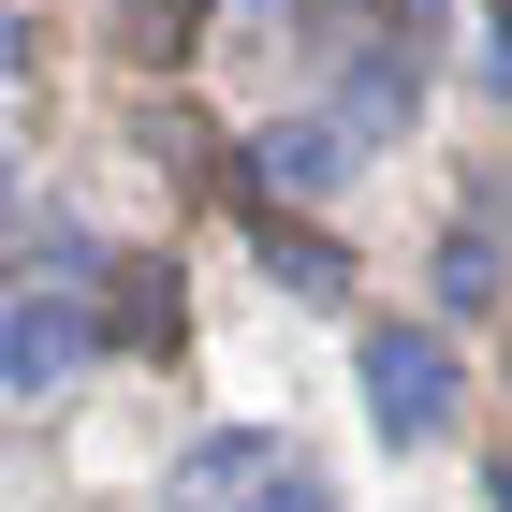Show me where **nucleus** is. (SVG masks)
Masks as SVG:
<instances>
[{"label":"nucleus","instance_id":"nucleus-1","mask_svg":"<svg viewBox=\"0 0 512 512\" xmlns=\"http://www.w3.org/2000/svg\"><path fill=\"white\" fill-rule=\"evenodd\" d=\"M88 278H103V249H74V235H59V264H44L30 293H0V395H59L88 352H103Z\"/></svg>","mask_w":512,"mask_h":512},{"label":"nucleus","instance_id":"nucleus-2","mask_svg":"<svg viewBox=\"0 0 512 512\" xmlns=\"http://www.w3.org/2000/svg\"><path fill=\"white\" fill-rule=\"evenodd\" d=\"M366 410H381V439H439L454 425V352L410 337V322H381L366 337Z\"/></svg>","mask_w":512,"mask_h":512},{"label":"nucleus","instance_id":"nucleus-3","mask_svg":"<svg viewBox=\"0 0 512 512\" xmlns=\"http://www.w3.org/2000/svg\"><path fill=\"white\" fill-rule=\"evenodd\" d=\"M366 132L352 118H278L264 147H249V176H278V191H322V176H337V161H352Z\"/></svg>","mask_w":512,"mask_h":512},{"label":"nucleus","instance_id":"nucleus-4","mask_svg":"<svg viewBox=\"0 0 512 512\" xmlns=\"http://www.w3.org/2000/svg\"><path fill=\"white\" fill-rule=\"evenodd\" d=\"M264 469H278V439H205L191 469H176V512H220L235 483H264Z\"/></svg>","mask_w":512,"mask_h":512},{"label":"nucleus","instance_id":"nucleus-5","mask_svg":"<svg viewBox=\"0 0 512 512\" xmlns=\"http://www.w3.org/2000/svg\"><path fill=\"white\" fill-rule=\"evenodd\" d=\"M176 337V264H132L118 278V352H161Z\"/></svg>","mask_w":512,"mask_h":512},{"label":"nucleus","instance_id":"nucleus-6","mask_svg":"<svg viewBox=\"0 0 512 512\" xmlns=\"http://www.w3.org/2000/svg\"><path fill=\"white\" fill-rule=\"evenodd\" d=\"M220 512H337V498H322V469H308V454H278V469H264V483H235Z\"/></svg>","mask_w":512,"mask_h":512},{"label":"nucleus","instance_id":"nucleus-7","mask_svg":"<svg viewBox=\"0 0 512 512\" xmlns=\"http://www.w3.org/2000/svg\"><path fill=\"white\" fill-rule=\"evenodd\" d=\"M439 293H454V308H483V293H498V235H483V220L439 249Z\"/></svg>","mask_w":512,"mask_h":512},{"label":"nucleus","instance_id":"nucleus-8","mask_svg":"<svg viewBox=\"0 0 512 512\" xmlns=\"http://www.w3.org/2000/svg\"><path fill=\"white\" fill-rule=\"evenodd\" d=\"M132 44H147V59H161V44H191V0H132Z\"/></svg>","mask_w":512,"mask_h":512},{"label":"nucleus","instance_id":"nucleus-9","mask_svg":"<svg viewBox=\"0 0 512 512\" xmlns=\"http://www.w3.org/2000/svg\"><path fill=\"white\" fill-rule=\"evenodd\" d=\"M0 74H15V15H0Z\"/></svg>","mask_w":512,"mask_h":512},{"label":"nucleus","instance_id":"nucleus-10","mask_svg":"<svg viewBox=\"0 0 512 512\" xmlns=\"http://www.w3.org/2000/svg\"><path fill=\"white\" fill-rule=\"evenodd\" d=\"M235 15H278V0H235Z\"/></svg>","mask_w":512,"mask_h":512},{"label":"nucleus","instance_id":"nucleus-11","mask_svg":"<svg viewBox=\"0 0 512 512\" xmlns=\"http://www.w3.org/2000/svg\"><path fill=\"white\" fill-rule=\"evenodd\" d=\"M498 44H512V0H498Z\"/></svg>","mask_w":512,"mask_h":512},{"label":"nucleus","instance_id":"nucleus-12","mask_svg":"<svg viewBox=\"0 0 512 512\" xmlns=\"http://www.w3.org/2000/svg\"><path fill=\"white\" fill-rule=\"evenodd\" d=\"M498 512H512V469H498Z\"/></svg>","mask_w":512,"mask_h":512},{"label":"nucleus","instance_id":"nucleus-13","mask_svg":"<svg viewBox=\"0 0 512 512\" xmlns=\"http://www.w3.org/2000/svg\"><path fill=\"white\" fill-rule=\"evenodd\" d=\"M0 205H15V176H0Z\"/></svg>","mask_w":512,"mask_h":512}]
</instances>
